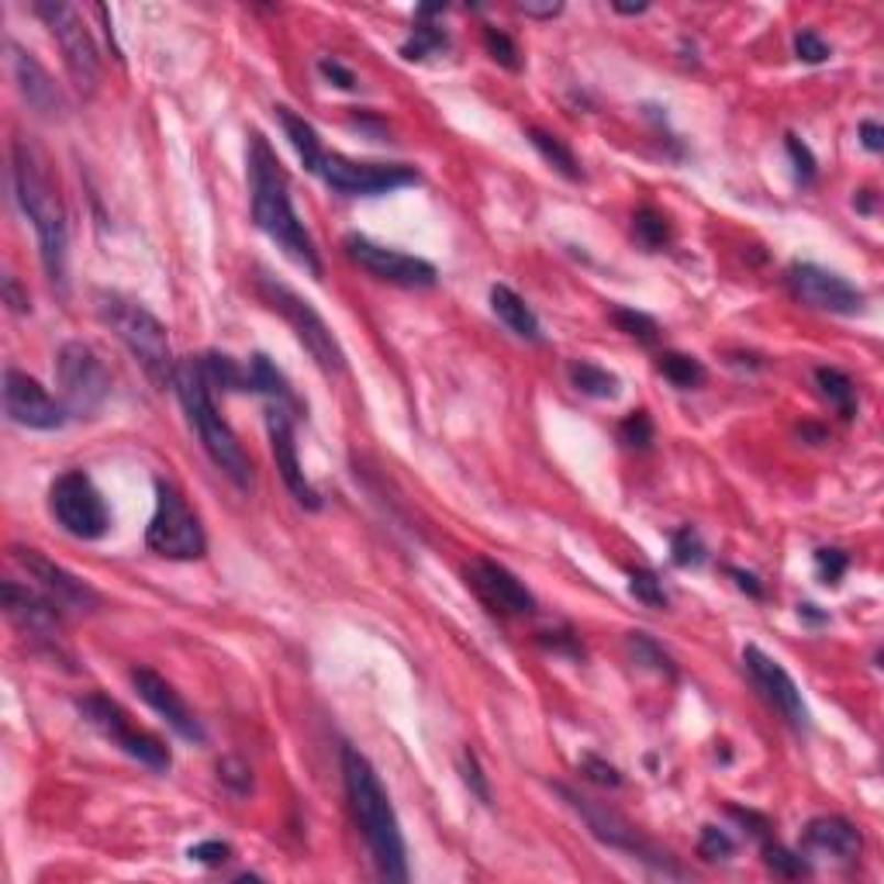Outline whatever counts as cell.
I'll return each mask as SVG.
<instances>
[{"instance_id":"obj_33","label":"cell","mask_w":884,"mask_h":884,"mask_svg":"<svg viewBox=\"0 0 884 884\" xmlns=\"http://www.w3.org/2000/svg\"><path fill=\"white\" fill-rule=\"evenodd\" d=\"M660 373L671 380L674 388H698L702 380H705V367L702 360H695V356H687V353H663L660 356Z\"/></svg>"},{"instance_id":"obj_50","label":"cell","mask_w":884,"mask_h":884,"mask_svg":"<svg viewBox=\"0 0 884 884\" xmlns=\"http://www.w3.org/2000/svg\"><path fill=\"white\" fill-rule=\"evenodd\" d=\"M318 69H322V77L325 80H332L336 87H343V90H356V74L349 66H343L336 56H325V59H318Z\"/></svg>"},{"instance_id":"obj_27","label":"cell","mask_w":884,"mask_h":884,"mask_svg":"<svg viewBox=\"0 0 884 884\" xmlns=\"http://www.w3.org/2000/svg\"><path fill=\"white\" fill-rule=\"evenodd\" d=\"M277 118H280V125H283L287 138H291L294 153L301 156L304 170H312V174H315L318 159L325 156V146H322V138H318L315 125H312V122H304V118L294 114V108H287V104L277 108Z\"/></svg>"},{"instance_id":"obj_45","label":"cell","mask_w":884,"mask_h":884,"mask_svg":"<svg viewBox=\"0 0 884 884\" xmlns=\"http://www.w3.org/2000/svg\"><path fill=\"white\" fill-rule=\"evenodd\" d=\"M219 777L232 787L235 795H246L249 787H253V771L246 768L243 760H235V757H225V760L219 763Z\"/></svg>"},{"instance_id":"obj_36","label":"cell","mask_w":884,"mask_h":884,"mask_svg":"<svg viewBox=\"0 0 884 884\" xmlns=\"http://www.w3.org/2000/svg\"><path fill=\"white\" fill-rule=\"evenodd\" d=\"M446 45H449V35H446L439 25H428V21H418L415 32H412V38L401 45V56L409 59V63H418V59H425V56H433V53L446 49Z\"/></svg>"},{"instance_id":"obj_20","label":"cell","mask_w":884,"mask_h":884,"mask_svg":"<svg viewBox=\"0 0 884 884\" xmlns=\"http://www.w3.org/2000/svg\"><path fill=\"white\" fill-rule=\"evenodd\" d=\"M467 573H470L473 591L491 605V612H501V615H533L536 612L533 591L525 588L508 567H501L497 560L473 557Z\"/></svg>"},{"instance_id":"obj_10","label":"cell","mask_w":884,"mask_h":884,"mask_svg":"<svg viewBox=\"0 0 884 884\" xmlns=\"http://www.w3.org/2000/svg\"><path fill=\"white\" fill-rule=\"evenodd\" d=\"M557 792H560V798H567V805L584 819V826L591 829L594 840H602V843L612 847V850L633 853L636 860H642V864H650L653 871H663V874L681 877V871L671 864V857L660 853V850L647 840V836H642V832L623 816V812H615V808H608L605 802H594V798H588V795H581V792H573V787H567V784H557Z\"/></svg>"},{"instance_id":"obj_8","label":"cell","mask_w":884,"mask_h":884,"mask_svg":"<svg viewBox=\"0 0 884 884\" xmlns=\"http://www.w3.org/2000/svg\"><path fill=\"white\" fill-rule=\"evenodd\" d=\"M80 715L83 719L98 729L104 739H111V747H118L122 753H128L132 760H138L142 768H149V771H170V747L163 743L159 736L146 732V729H138L132 719H128V712L118 705L114 698L101 695V691H90V695H83L77 702Z\"/></svg>"},{"instance_id":"obj_35","label":"cell","mask_w":884,"mask_h":884,"mask_svg":"<svg viewBox=\"0 0 884 884\" xmlns=\"http://www.w3.org/2000/svg\"><path fill=\"white\" fill-rule=\"evenodd\" d=\"M612 322L618 325V332H626L629 339L642 346H653L660 339L657 318H650L647 312H636V307H612Z\"/></svg>"},{"instance_id":"obj_25","label":"cell","mask_w":884,"mask_h":884,"mask_svg":"<svg viewBox=\"0 0 884 884\" xmlns=\"http://www.w3.org/2000/svg\"><path fill=\"white\" fill-rule=\"evenodd\" d=\"M491 312L497 315V322H505L508 332H515L518 339L542 343V325H539L536 312H533L529 304H525L522 294L512 291V287H505V283H494L491 287Z\"/></svg>"},{"instance_id":"obj_43","label":"cell","mask_w":884,"mask_h":884,"mask_svg":"<svg viewBox=\"0 0 884 884\" xmlns=\"http://www.w3.org/2000/svg\"><path fill=\"white\" fill-rule=\"evenodd\" d=\"M484 45H488L491 59H494V63H501L505 69H512V74H515V69L522 66V63H518V49H515V42H512L505 32H501V29H491V25H488V29H484Z\"/></svg>"},{"instance_id":"obj_1","label":"cell","mask_w":884,"mask_h":884,"mask_svg":"<svg viewBox=\"0 0 884 884\" xmlns=\"http://www.w3.org/2000/svg\"><path fill=\"white\" fill-rule=\"evenodd\" d=\"M249 187H253V222L259 225V232H267L283 249V256H291L301 270L322 277L318 249L291 204V180H287V170L270 149V142L259 132H253L249 138Z\"/></svg>"},{"instance_id":"obj_46","label":"cell","mask_w":884,"mask_h":884,"mask_svg":"<svg viewBox=\"0 0 884 884\" xmlns=\"http://www.w3.org/2000/svg\"><path fill=\"white\" fill-rule=\"evenodd\" d=\"M187 857H190V860H198V864H204V868H222L225 860L232 857V847L222 843V840H204V843H194V847H190Z\"/></svg>"},{"instance_id":"obj_16","label":"cell","mask_w":884,"mask_h":884,"mask_svg":"<svg viewBox=\"0 0 884 884\" xmlns=\"http://www.w3.org/2000/svg\"><path fill=\"white\" fill-rule=\"evenodd\" d=\"M4 412L14 425L35 428V433H56L69 422L66 404L56 401L35 377L14 367L4 370Z\"/></svg>"},{"instance_id":"obj_26","label":"cell","mask_w":884,"mask_h":884,"mask_svg":"<svg viewBox=\"0 0 884 884\" xmlns=\"http://www.w3.org/2000/svg\"><path fill=\"white\" fill-rule=\"evenodd\" d=\"M246 373H249V391L253 394H262V398H270L273 404H280V409H301V401L298 394L291 391V384H287V377L277 370V363L270 360L267 353H253L249 356V363H246Z\"/></svg>"},{"instance_id":"obj_52","label":"cell","mask_w":884,"mask_h":884,"mask_svg":"<svg viewBox=\"0 0 884 884\" xmlns=\"http://www.w3.org/2000/svg\"><path fill=\"white\" fill-rule=\"evenodd\" d=\"M518 11H522L525 18H542V21H549V18H557V14L563 11V4H529V0H522Z\"/></svg>"},{"instance_id":"obj_42","label":"cell","mask_w":884,"mask_h":884,"mask_svg":"<svg viewBox=\"0 0 884 884\" xmlns=\"http://www.w3.org/2000/svg\"><path fill=\"white\" fill-rule=\"evenodd\" d=\"M816 570H819L823 584H840V578L850 570V557L836 546H823V549H816Z\"/></svg>"},{"instance_id":"obj_51","label":"cell","mask_w":884,"mask_h":884,"mask_svg":"<svg viewBox=\"0 0 884 884\" xmlns=\"http://www.w3.org/2000/svg\"><path fill=\"white\" fill-rule=\"evenodd\" d=\"M4 301L11 304V312H18V315H25L29 307H32L29 294L21 291V287H18V277H11V273L4 277Z\"/></svg>"},{"instance_id":"obj_31","label":"cell","mask_w":884,"mask_h":884,"mask_svg":"<svg viewBox=\"0 0 884 884\" xmlns=\"http://www.w3.org/2000/svg\"><path fill=\"white\" fill-rule=\"evenodd\" d=\"M816 384L823 391V398L832 404L836 412H840V418H853L857 415V388H853V380L843 373V370H836V367H819L816 370Z\"/></svg>"},{"instance_id":"obj_48","label":"cell","mask_w":884,"mask_h":884,"mask_svg":"<svg viewBox=\"0 0 884 884\" xmlns=\"http://www.w3.org/2000/svg\"><path fill=\"white\" fill-rule=\"evenodd\" d=\"M795 53L802 63H826L829 59V45L816 32H798L795 35Z\"/></svg>"},{"instance_id":"obj_19","label":"cell","mask_w":884,"mask_h":884,"mask_svg":"<svg viewBox=\"0 0 884 884\" xmlns=\"http://www.w3.org/2000/svg\"><path fill=\"white\" fill-rule=\"evenodd\" d=\"M267 436H270V452H273V463L283 477L287 491L294 494V501L307 512H318L322 508V497L318 491L312 488V481L304 477V467H301V457H298V439H294V418L287 409L280 404H270L267 409Z\"/></svg>"},{"instance_id":"obj_22","label":"cell","mask_w":884,"mask_h":884,"mask_svg":"<svg viewBox=\"0 0 884 884\" xmlns=\"http://www.w3.org/2000/svg\"><path fill=\"white\" fill-rule=\"evenodd\" d=\"M8 56H11V74H14V83L21 90V98L29 101V108L42 118H63L66 114V98L59 83L49 77V69H45L32 53L21 49L18 42H8Z\"/></svg>"},{"instance_id":"obj_3","label":"cell","mask_w":884,"mask_h":884,"mask_svg":"<svg viewBox=\"0 0 884 884\" xmlns=\"http://www.w3.org/2000/svg\"><path fill=\"white\" fill-rule=\"evenodd\" d=\"M343 781H346V795H349L356 826H360L363 840L373 853L380 877L409 881V847H404L398 812L391 805V795L384 792V784H380L373 763L356 747H343Z\"/></svg>"},{"instance_id":"obj_24","label":"cell","mask_w":884,"mask_h":884,"mask_svg":"<svg viewBox=\"0 0 884 884\" xmlns=\"http://www.w3.org/2000/svg\"><path fill=\"white\" fill-rule=\"evenodd\" d=\"M802 843L812 853H826V857H836V860H853L860 853V847H864V840H860V829L843 816L812 819L805 826Z\"/></svg>"},{"instance_id":"obj_29","label":"cell","mask_w":884,"mask_h":884,"mask_svg":"<svg viewBox=\"0 0 884 884\" xmlns=\"http://www.w3.org/2000/svg\"><path fill=\"white\" fill-rule=\"evenodd\" d=\"M529 142H533V149L553 166L557 174H563L567 180H584V170H581V163L578 156L570 153V146L563 138H557L553 132H542V128H529Z\"/></svg>"},{"instance_id":"obj_49","label":"cell","mask_w":884,"mask_h":884,"mask_svg":"<svg viewBox=\"0 0 884 884\" xmlns=\"http://www.w3.org/2000/svg\"><path fill=\"white\" fill-rule=\"evenodd\" d=\"M581 771H584L594 784H602V787H618V784H623V774H618V771L612 768V763H605L602 757H584Z\"/></svg>"},{"instance_id":"obj_14","label":"cell","mask_w":884,"mask_h":884,"mask_svg":"<svg viewBox=\"0 0 884 884\" xmlns=\"http://www.w3.org/2000/svg\"><path fill=\"white\" fill-rule=\"evenodd\" d=\"M14 560L25 567L29 581L49 598L63 615H87L101 605V594L93 591L87 581H80L77 573H69L66 567L53 563L49 557H42L32 546H14L11 549Z\"/></svg>"},{"instance_id":"obj_5","label":"cell","mask_w":884,"mask_h":884,"mask_svg":"<svg viewBox=\"0 0 884 884\" xmlns=\"http://www.w3.org/2000/svg\"><path fill=\"white\" fill-rule=\"evenodd\" d=\"M98 315L118 336V343L135 356L138 367L146 370V377L156 388H166V384L174 388L177 360L170 353V336H166V325L149 312L146 304H138L125 294L101 291L98 294Z\"/></svg>"},{"instance_id":"obj_23","label":"cell","mask_w":884,"mask_h":884,"mask_svg":"<svg viewBox=\"0 0 884 884\" xmlns=\"http://www.w3.org/2000/svg\"><path fill=\"white\" fill-rule=\"evenodd\" d=\"M0 598H4L8 615L25 633L38 636V639H49V642L59 639V618H63V612L49 598H45V594L35 584L4 581V588H0Z\"/></svg>"},{"instance_id":"obj_47","label":"cell","mask_w":884,"mask_h":884,"mask_svg":"<svg viewBox=\"0 0 884 884\" xmlns=\"http://www.w3.org/2000/svg\"><path fill=\"white\" fill-rule=\"evenodd\" d=\"M784 146H787V156H792V163H795V170H798V180H812L816 177V156L808 153V146L805 142L798 138V135H787L784 138Z\"/></svg>"},{"instance_id":"obj_34","label":"cell","mask_w":884,"mask_h":884,"mask_svg":"<svg viewBox=\"0 0 884 884\" xmlns=\"http://www.w3.org/2000/svg\"><path fill=\"white\" fill-rule=\"evenodd\" d=\"M629 650L636 657V663L642 667H653L657 674H667V678H678V667H674V657L667 653L657 639H650L647 633H629Z\"/></svg>"},{"instance_id":"obj_32","label":"cell","mask_w":884,"mask_h":884,"mask_svg":"<svg viewBox=\"0 0 884 884\" xmlns=\"http://www.w3.org/2000/svg\"><path fill=\"white\" fill-rule=\"evenodd\" d=\"M633 235H636V243L642 249H663L667 243H671V222H667V214L657 211L653 204H642L636 214H633Z\"/></svg>"},{"instance_id":"obj_2","label":"cell","mask_w":884,"mask_h":884,"mask_svg":"<svg viewBox=\"0 0 884 884\" xmlns=\"http://www.w3.org/2000/svg\"><path fill=\"white\" fill-rule=\"evenodd\" d=\"M11 180H14V198L35 228L42 270L53 287H59V294H66V259H69L66 208H63L59 187L49 174V166H45V159L32 146H25L21 138L14 142Z\"/></svg>"},{"instance_id":"obj_56","label":"cell","mask_w":884,"mask_h":884,"mask_svg":"<svg viewBox=\"0 0 884 884\" xmlns=\"http://www.w3.org/2000/svg\"><path fill=\"white\" fill-rule=\"evenodd\" d=\"M612 8H615L618 14H642V11H647V4H618V0H615Z\"/></svg>"},{"instance_id":"obj_12","label":"cell","mask_w":884,"mask_h":884,"mask_svg":"<svg viewBox=\"0 0 884 884\" xmlns=\"http://www.w3.org/2000/svg\"><path fill=\"white\" fill-rule=\"evenodd\" d=\"M49 512L63 533L83 542L101 539L111 529L108 501L83 470H66L63 477H56V484L49 488Z\"/></svg>"},{"instance_id":"obj_37","label":"cell","mask_w":884,"mask_h":884,"mask_svg":"<svg viewBox=\"0 0 884 884\" xmlns=\"http://www.w3.org/2000/svg\"><path fill=\"white\" fill-rule=\"evenodd\" d=\"M629 594L647 608H667V605H671V598H667V591H663V581L657 578L653 570H633L629 573Z\"/></svg>"},{"instance_id":"obj_28","label":"cell","mask_w":884,"mask_h":884,"mask_svg":"<svg viewBox=\"0 0 884 884\" xmlns=\"http://www.w3.org/2000/svg\"><path fill=\"white\" fill-rule=\"evenodd\" d=\"M567 373H570V384L578 388L581 394H588V398L612 401V398H618V391H623V380H618L612 370L598 367V363L573 360V363L567 367Z\"/></svg>"},{"instance_id":"obj_44","label":"cell","mask_w":884,"mask_h":884,"mask_svg":"<svg viewBox=\"0 0 884 884\" xmlns=\"http://www.w3.org/2000/svg\"><path fill=\"white\" fill-rule=\"evenodd\" d=\"M698 853L705 860H729L736 853V843H732V836L719 826H705L702 829V840H698Z\"/></svg>"},{"instance_id":"obj_6","label":"cell","mask_w":884,"mask_h":884,"mask_svg":"<svg viewBox=\"0 0 884 884\" xmlns=\"http://www.w3.org/2000/svg\"><path fill=\"white\" fill-rule=\"evenodd\" d=\"M256 291L287 325L294 328L298 343L318 363V370H325V373H343L346 370V353H343V346L336 339V332H332L328 322L315 312L312 301L301 298L298 291H291L287 283L273 280L270 273L256 277Z\"/></svg>"},{"instance_id":"obj_41","label":"cell","mask_w":884,"mask_h":884,"mask_svg":"<svg viewBox=\"0 0 884 884\" xmlns=\"http://www.w3.org/2000/svg\"><path fill=\"white\" fill-rule=\"evenodd\" d=\"M460 774H463V784L470 787V795L481 805H491V784L481 771V760H477V753L470 747L460 753Z\"/></svg>"},{"instance_id":"obj_38","label":"cell","mask_w":884,"mask_h":884,"mask_svg":"<svg viewBox=\"0 0 884 884\" xmlns=\"http://www.w3.org/2000/svg\"><path fill=\"white\" fill-rule=\"evenodd\" d=\"M763 864H768V868H771L774 874H781V877H802V874L812 871V864H808V860H805L802 853L787 850V847H781V843H768V847H763Z\"/></svg>"},{"instance_id":"obj_53","label":"cell","mask_w":884,"mask_h":884,"mask_svg":"<svg viewBox=\"0 0 884 884\" xmlns=\"http://www.w3.org/2000/svg\"><path fill=\"white\" fill-rule=\"evenodd\" d=\"M860 138H864V146L871 153H881L884 149V132H881L877 122H864V125H860Z\"/></svg>"},{"instance_id":"obj_17","label":"cell","mask_w":884,"mask_h":884,"mask_svg":"<svg viewBox=\"0 0 884 884\" xmlns=\"http://www.w3.org/2000/svg\"><path fill=\"white\" fill-rule=\"evenodd\" d=\"M787 283H792V294L802 304L819 307V312H832V315L864 312V291H857L847 277L832 273L826 267H816V262H795V267L787 270Z\"/></svg>"},{"instance_id":"obj_4","label":"cell","mask_w":884,"mask_h":884,"mask_svg":"<svg viewBox=\"0 0 884 884\" xmlns=\"http://www.w3.org/2000/svg\"><path fill=\"white\" fill-rule=\"evenodd\" d=\"M174 391L180 398V409H183L190 428L198 433L204 452L211 457V463L219 467L235 488L246 491L253 484V463L246 457L243 443L235 439L232 425L219 415V409H214L211 388H208V380L201 377V367H198L194 356H187V360H177Z\"/></svg>"},{"instance_id":"obj_15","label":"cell","mask_w":884,"mask_h":884,"mask_svg":"<svg viewBox=\"0 0 884 884\" xmlns=\"http://www.w3.org/2000/svg\"><path fill=\"white\" fill-rule=\"evenodd\" d=\"M343 246L356 267L367 270L377 280H388L398 287H433L439 280V270L428 259L409 256V253L391 249V246H380L367 235H346Z\"/></svg>"},{"instance_id":"obj_55","label":"cell","mask_w":884,"mask_h":884,"mask_svg":"<svg viewBox=\"0 0 884 884\" xmlns=\"http://www.w3.org/2000/svg\"><path fill=\"white\" fill-rule=\"evenodd\" d=\"M798 615L808 618V623H826V618H829V615L816 612V605H798Z\"/></svg>"},{"instance_id":"obj_18","label":"cell","mask_w":884,"mask_h":884,"mask_svg":"<svg viewBox=\"0 0 884 884\" xmlns=\"http://www.w3.org/2000/svg\"><path fill=\"white\" fill-rule=\"evenodd\" d=\"M743 663H747V674L753 678V684L760 687V695L768 698L787 723L795 729H808L812 726V715H808V705L802 698V687L795 684V678L784 671V667L768 657L760 647H750L743 650Z\"/></svg>"},{"instance_id":"obj_7","label":"cell","mask_w":884,"mask_h":884,"mask_svg":"<svg viewBox=\"0 0 884 884\" xmlns=\"http://www.w3.org/2000/svg\"><path fill=\"white\" fill-rule=\"evenodd\" d=\"M146 546L166 560H198L208 549L198 512L187 505L183 491L166 477H156V512L146 529Z\"/></svg>"},{"instance_id":"obj_9","label":"cell","mask_w":884,"mask_h":884,"mask_svg":"<svg viewBox=\"0 0 884 884\" xmlns=\"http://www.w3.org/2000/svg\"><path fill=\"white\" fill-rule=\"evenodd\" d=\"M56 377L69 418H90L104 409L111 394V370L101 353L87 343H63L56 353Z\"/></svg>"},{"instance_id":"obj_30","label":"cell","mask_w":884,"mask_h":884,"mask_svg":"<svg viewBox=\"0 0 884 884\" xmlns=\"http://www.w3.org/2000/svg\"><path fill=\"white\" fill-rule=\"evenodd\" d=\"M201 377L208 380V388H222V391H249V373L246 367H238L232 356L225 353H204L201 360Z\"/></svg>"},{"instance_id":"obj_13","label":"cell","mask_w":884,"mask_h":884,"mask_svg":"<svg viewBox=\"0 0 884 884\" xmlns=\"http://www.w3.org/2000/svg\"><path fill=\"white\" fill-rule=\"evenodd\" d=\"M315 177H322L325 187H332L343 198H377L418 183V170L409 163H363L328 149L315 166Z\"/></svg>"},{"instance_id":"obj_21","label":"cell","mask_w":884,"mask_h":884,"mask_svg":"<svg viewBox=\"0 0 884 884\" xmlns=\"http://www.w3.org/2000/svg\"><path fill=\"white\" fill-rule=\"evenodd\" d=\"M132 684L138 691V698L146 702L159 719H166V726H170L177 736L190 739V743H204V726L198 723V715L187 708V702L180 698V691L170 681L159 678L156 671H149V667H135Z\"/></svg>"},{"instance_id":"obj_40","label":"cell","mask_w":884,"mask_h":884,"mask_svg":"<svg viewBox=\"0 0 884 884\" xmlns=\"http://www.w3.org/2000/svg\"><path fill=\"white\" fill-rule=\"evenodd\" d=\"M618 439H623L629 449H647L653 443V418L647 412H633L618 425Z\"/></svg>"},{"instance_id":"obj_54","label":"cell","mask_w":884,"mask_h":884,"mask_svg":"<svg viewBox=\"0 0 884 884\" xmlns=\"http://www.w3.org/2000/svg\"><path fill=\"white\" fill-rule=\"evenodd\" d=\"M729 573H732V578H736V584H739V588H743V591H750V594H753V598H763V584H760V581L753 578V573H747V570H736V567H732Z\"/></svg>"},{"instance_id":"obj_11","label":"cell","mask_w":884,"mask_h":884,"mask_svg":"<svg viewBox=\"0 0 884 884\" xmlns=\"http://www.w3.org/2000/svg\"><path fill=\"white\" fill-rule=\"evenodd\" d=\"M35 14L49 25L53 38L59 42L69 80H74V87L83 93V98H90L101 83V56H98V45H93V38L83 25L80 11L74 4H63V0H38Z\"/></svg>"},{"instance_id":"obj_39","label":"cell","mask_w":884,"mask_h":884,"mask_svg":"<svg viewBox=\"0 0 884 884\" xmlns=\"http://www.w3.org/2000/svg\"><path fill=\"white\" fill-rule=\"evenodd\" d=\"M671 553H674V563L678 567H702L705 563V542L702 536L691 529V525H684V529H678L671 536Z\"/></svg>"}]
</instances>
